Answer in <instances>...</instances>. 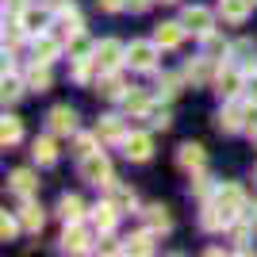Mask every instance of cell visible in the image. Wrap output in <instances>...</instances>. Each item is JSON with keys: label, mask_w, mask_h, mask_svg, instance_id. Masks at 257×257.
<instances>
[{"label": "cell", "mask_w": 257, "mask_h": 257, "mask_svg": "<svg viewBox=\"0 0 257 257\" xmlns=\"http://www.w3.org/2000/svg\"><path fill=\"white\" fill-rule=\"evenodd\" d=\"M246 219H249V223H257V204H253V207H246Z\"/></svg>", "instance_id": "obj_44"}, {"label": "cell", "mask_w": 257, "mask_h": 257, "mask_svg": "<svg viewBox=\"0 0 257 257\" xmlns=\"http://www.w3.org/2000/svg\"><path fill=\"white\" fill-rule=\"evenodd\" d=\"M58 219H62V223H81V219H85L81 196H62V200H58Z\"/></svg>", "instance_id": "obj_24"}, {"label": "cell", "mask_w": 257, "mask_h": 257, "mask_svg": "<svg viewBox=\"0 0 257 257\" xmlns=\"http://www.w3.org/2000/svg\"><path fill=\"white\" fill-rule=\"evenodd\" d=\"M211 62H215V58H207V54L192 58V62L184 65V77H188L192 85H207V81H211Z\"/></svg>", "instance_id": "obj_22"}, {"label": "cell", "mask_w": 257, "mask_h": 257, "mask_svg": "<svg viewBox=\"0 0 257 257\" xmlns=\"http://www.w3.org/2000/svg\"><path fill=\"white\" fill-rule=\"evenodd\" d=\"M46 123H50V135H73L77 131V111L69 104H58V107H50Z\"/></svg>", "instance_id": "obj_9"}, {"label": "cell", "mask_w": 257, "mask_h": 257, "mask_svg": "<svg viewBox=\"0 0 257 257\" xmlns=\"http://www.w3.org/2000/svg\"><path fill=\"white\" fill-rule=\"evenodd\" d=\"M246 96L257 104V69H249V73H246Z\"/></svg>", "instance_id": "obj_41"}, {"label": "cell", "mask_w": 257, "mask_h": 257, "mask_svg": "<svg viewBox=\"0 0 257 257\" xmlns=\"http://www.w3.org/2000/svg\"><path fill=\"white\" fill-rule=\"evenodd\" d=\"M31 158L39 161V165H54V161H58V146H54L50 135H43V139L31 142Z\"/></svg>", "instance_id": "obj_27"}, {"label": "cell", "mask_w": 257, "mask_h": 257, "mask_svg": "<svg viewBox=\"0 0 257 257\" xmlns=\"http://www.w3.org/2000/svg\"><path fill=\"white\" fill-rule=\"evenodd\" d=\"M246 69H238V65H226V69H219V73H215V92H219V96L223 100H234L238 92H242V88H246Z\"/></svg>", "instance_id": "obj_5"}, {"label": "cell", "mask_w": 257, "mask_h": 257, "mask_svg": "<svg viewBox=\"0 0 257 257\" xmlns=\"http://www.w3.org/2000/svg\"><path fill=\"white\" fill-rule=\"evenodd\" d=\"M119 146H123V154H127L131 161H150V158H154V139L146 135V131H139V135H127Z\"/></svg>", "instance_id": "obj_8"}, {"label": "cell", "mask_w": 257, "mask_h": 257, "mask_svg": "<svg viewBox=\"0 0 257 257\" xmlns=\"http://www.w3.org/2000/svg\"><path fill=\"white\" fill-rule=\"evenodd\" d=\"M123 88H127V85H123L115 73H100V81H96V92H100V96H107V100H123V96H127Z\"/></svg>", "instance_id": "obj_30"}, {"label": "cell", "mask_w": 257, "mask_h": 257, "mask_svg": "<svg viewBox=\"0 0 257 257\" xmlns=\"http://www.w3.org/2000/svg\"><path fill=\"white\" fill-rule=\"evenodd\" d=\"M23 81H27V88H31V92H46V88H50V65L46 62H31V69H27V73H23Z\"/></svg>", "instance_id": "obj_21"}, {"label": "cell", "mask_w": 257, "mask_h": 257, "mask_svg": "<svg viewBox=\"0 0 257 257\" xmlns=\"http://www.w3.org/2000/svg\"><path fill=\"white\" fill-rule=\"evenodd\" d=\"M107 200H111V204L119 207V215L123 211H135V207H139V196H135V188H127V184H107Z\"/></svg>", "instance_id": "obj_17"}, {"label": "cell", "mask_w": 257, "mask_h": 257, "mask_svg": "<svg viewBox=\"0 0 257 257\" xmlns=\"http://www.w3.org/2000/svg\"><path fill=\"white\" fill-rule=\"evenodd\" d=\"M158 92H161L165 100H173L177 92H181V77H177V73H161V77H158Z\"/></svg>", "instance_id": "obj_36"}, {"label": "cell", "mask_w": 257, "mask_h": 257, "mask_svg": "<svg viewBox=\"0 0 257 257\" xmlns=\"http://www.w3.org/2000/svg\"><path fill=\"white\" fill-rule=\"evenodd\" d=\"M154 238H158V234L146 226V230H139V234H131L127 242H123V253H150V249H154Z\"/></svg>", "instance_id": "obj_29"}, {"label": "cell", "mask_w": 257, "mask_h": 257, "mask_svg": "<svg viewBox=\"0 0 257 257\" xmlns=\"http://www.w3.org/2000/svg\"><path fill=\"white\" fill-rule=\"evenodd\" d=\"M23 230V223H20V215H16V219H12L8 211H4V219H0V238H4V242H12V238L20 234Z\"/></svg>", "instance_id": "obj_37"}, {"label": "cell", "mask_w": 257, "mask_h": 257, "mask_svg": "<svg viewBox=\"0 0 257 257\" xmlns=\"http://www.w3.org/2000/svg\"><path fill=\"white\" fill-rule=\"evenodd\" d=\"M62 249H65V253H85V249H88V234L81 230V223H65Z\"/></svg>", "instance_id": "obj_15"}, {"label": "cell", "mask_w": 257, "mask_h": 257, "mask_svg": "<svg viewBox=\"0 0 257 257\" xmlns=\"http://www.w3.org/2000/svg\"><path fill=\"white\" fill-rule=\"evenodd\" d=\"M46 23H50V16H46L43 8H35V4H31V8H23V12H20V27H23L27 35H31V39H35V35H43V31H46Z\"/></svg>", "instance_id": "obj_16"}, {"label": "cell", "mask_w": 257, "mask_h": 257, "mask_svg": "<svg viewBox=\"0 0 257 257\" xmlns=\"http://www.w3.org/2000/svg\"><path fill=\"white\" fill-rule=\"evenodd\" d=\"M249 4H257V0H249Z\"/></svg>", "instance_id": "obj_47"}, {"label": "cell", "mask_w": 257, "mask_h": 257, "mask_svg": "<svg viewBox=\"0 0 257 257\" xmlns=\"http://www.w3.org/2000/svg\"><path fill=\"white\" fill-rule=\"evenodd\" d=\"M23 88H27V81H20V77L12 73V69H4V104H12V100H20L23 96Z\"/></svg>", "instance_id": "obj_32"}, {"label": "cell", "mask_w": 257, "mask_h": 257, "mask_svg": "<svg viewBox=\"0 0 257 257\" xmlns=\"http://www.w3.org/2000/svg\"><path fill=\"white\" fill-rule=\"evenodd\" d=\"M161 4H177V0H161Z\"/></svg>", "instance_id": "obj_46"}, {"label": "cell", "mask_w": 257, "mask_h": 257, "mask_svg": "<svg viewBox=\"0 0 257 257\" xmlns=\"http://www.w3.org/2000/svg\"><path fill=\"white\" fill-rule=\"evenodd\" d=\"M249 8H253L249 0H219V16H223L226 23H242L249 16Z\"/></svg>", "instance_id": "obj_26"}, {"label": "cell", "mask_w": 257, "mask_h": 257, "mask_svg": "<svg viewBox=\"0 0 257 257\" xmlns=\"http://www.w3.org/2000/svg\"><path fill=\"white\" fill-rule=\"evenodd\" d=\"M96 142H100V135H81V139L73 142V154L77 158H88V154L96 150Z\"/></svg>", "instance_id": "obj_38"}, {"label": "cell", "mask_w": 257, "mask_h": 257, "mask_svg": "<svg viewBox=\"0 0 257 257\" xmlns=\"http://www.w3.org/2000/svg\"><path fill=\"white\" fill-rule=\"evenodd\" d=\"M253 139H257V131H253Z\"/></svg>", "instance_id": "obj_48"}, {"label": "cell", "mask_w": 257, "mask_h": 257, "mask_svg": "<svg viewBox=\"0 0 257 257\" xmlns=\"http://www.w3.org/2000/svg\"><path fill=\"white\" fill-rule=\"evenodd\" d=\"M215 127L226 131V135H234V131L249 127V104H242V100H226L223 107H219V115H215Z\"/></svg>", "instance_id": "obj_3"}, {"label": "cell", "mask_w": 257, "mask_h": 257, "mask_svg": "<svg viewBox=\"0 0 257 257\" xmlns=\"http://www.w3.org/2000/svg\"><path fill=\"white\" fill-rule=\"evenodd\" d=\"M46 8H65V0H46Z\"/></svg>", "instance_id": "obj_45"}, {"label": "cell", "mask_w": 257, "mask_h": 257, "mask_svg": "<svg viewBox=\"0 0 257 257\" xmlns=\"http://www.w3.org/2000/svg\"><path fill=\"white\" fill-rule=\"evenodd\" d=\"M8 188H12L16 196H23V200H31V196L39 192V177H35L31 169H16V173L8 177Z\"/></svg>", "instance_id": "obj_14"}, {"label": "cell", "mask_w": 257, "mask_h": 257, "mask_svg": "<svg viewBox=\"0 0 257 257\" xmlns=\"http://www.w3.org/2000/svg\"><path fill=\"white\" fill-rule=\"evenodd\" d=\"M96 4L104 12H123V8H127V0H96Z\"/></svg>", "instance_id": "obj_42"}, {"label": "cell", "mask_w": 257, "mask_h": 257, "mask_svg": "<svg viewBox=\"0 0 257 257\" xmlns=\"http://www.w3.org/2000/svg\"><path fill=\"white\" fill-rule=\"evenodd\" d=\"M142 215H146V226H150V230H154L158 238H161V234H169V230H173L169 207H161V204H150V207H146Z\"/></svg>", "instance_id": "obj_18"}, {"label": "cell", "mask_w": 257, "mask_h": 257, "mask_svg": "<svg viewBox=\"0 0 257 257\" xmlns=\"http://www.w3.org/2000/svg\"><path fill=\"white\" fill-rule=\"evenodd\" d=\"M92 62H96V73H115L119 65L127 62V46L119 39H104V43L92 46Z\"/></svg>", "instance_id": "obj_1"}, {"label": "cell", "mask_w": 257, "mask_h": 257, "mask_svg": "<svg viewBox=\"0 0 257 257\" xmlns=\"http://www.w3.org/2000/svg\"><path fill=\"white\" fill-rule=\"evenodd\" d=\"M58 27H65V35L73 39V35L85 31V23H81V12L73 8V4H65V8H58Z\"/></svg>", "instance_id": "obj_28"}, {"label": "cell", "mask_w": 257, "mask_h": 257, "mask_svg": "<svg viewBox=\"0 0 257 257\" xmlns=\"http://www.w3.org/2000/svg\"><path fill=\"white\" fill-rule=\"evenodd\" d=\"M211 200H215L219 207H223V211L230 215L234 223H238V219H246V207H249V204H246V192H242L238 184H219Z\"/></svg>", "instance_id": "obj_4"}, {"label": "cell", "mask_w": 257, "mask_h": 257, "mask_svg": "<svg viewBox=\"0 0 257 257\" xmlns=\"http://www.w3.org/2000/svg\"><path fill=\"white\" fill-rule=\"evenodd\" d=\"M31 54H35V62H46L50 65L58 54H62V46H58V39H50V35H35V43H31Z\"/></svg>", "instance_id": "obj_20"}, {"label": "cell", "mask_w": 257, "mask_h": 257, "mask_svg": "<svg viewBox=\"0 0 257 257\" xmlns=\"http://www.w3.org/2000/svg\"><path fill=\"white\" fill-rule=\"evenodd\" d=\"M81 177H85L88 184H96V188H107V184L115 181V177H111V161H107V154L92 150L88 158H81Z\"/></svg>", "instance_id": "obj_2"}, {"label": "cell", "mask_w": 257, "mask_h": 257, "mask_svg": "<svg viewBox=\"0 0 257 257\" xmlns=\"http://www.w3.org/2000/svg\"><path fill=\"white\" fill-rule=\"evenodd\" d=\"M158 50H161L158 43H131V46H127V65L146 73V69H154V65H158Z\"/></svg>", "instance_id": "obj_7"}, {"label": "cell", "mask_w": 257, "mask_h": 257, "mask_svg": "<svg viewBox=\"0 0 257 257\" xmlns=\"http://www.w3.org/2000/svg\"><path fill=\"white\" fill-rule=\"evenodd\" d=\"M23 139V123L16 115H4V123H0V142H4V150L8 146H16V142Z\"/></svg>", "instance_id": "obj_31"}, {"label": "cell", "mask_w": 257, "mask_h": 257, "mask_svg": "<svg viewBox=\"0 0 257 257\" xmlns=\"http://www.w3.org/2000/svg\"><path fill=\"white\" fill-rule=\"evenodd\" d=\"M184 35H188V27H184V23H158L154 43H158L161 50H177V46L184 43Z\"/></svg>", "instance_id": "obj_13"}, {"label": "cell", "mask_w": 257, "mask_h": 257, "mask_svg": "<svg viewBox=\"0 0 257 257\" xmlns=\"http://www.w3.org/2000/svg\"><path fill=\"white\" fill-rule=\"evenodd\" d=\"M192 192L200 196V200H207V196H211V177H207L204 169H200V173H192Z\"/></svg>", "instance_id": "obj_39"}, {"label": "cell", "mask_w": 257, "mask_h": 257, "mask_svg": "<svg viewBox=\"0 0 257 257\" xmlns=\"http://www.w3.org/2000/svg\"><path fill=\"white\" fill-rule=\"evenodd\" d=\"M123 107H127L131 115H146V107H150V96L139 92V88H131L127 96H123Z\"/></svg>", "instance_id": "obj_33"}, {"label": "cell", "mask_w": 257, "mask_h": 257, "mask_svg": "<svg viewBox=\"0 0 257 257\" xmlns=\"http://www.w3.org/2000/svg\"><path fill=\"white\" fill-rule=\"evenodd\" d=\"M115 219H119V207L111 204V200H107V204H96L88 211V223H92L96 234H111V230H115Z\"/></svg>", "instance_id": "obj_10"}, {"label": "cell", "mask_w": 257, "mask_h": 257, "mask_svg": "<svg viewBox=\"0 0 257 257\" xmlns=\"http://www.w3.org/2000/svg\"><path fill=\"white\" fill-rule=\"evenodd\" d=\"M146 123H150L154 131H165V127L173 123L169 107H161V104H150V107H146Z\"/></svg>", "instance_id": "obj_34"}, {"label": "cell", "mask_w": 257, "mask_h": 257, "mask_svg": "<svg viewBox=\"0 0 257 257\" xmlns=\"http://www.w3.org/2000/svg\"><path fill=\"white\" fill-rule=\"evenodd\" d=\"M200 226H204L207 234H219V230H226V226H234V219L211 200V204H204V211H200Z\"/></svg>", "instance_id": "obj_11"}, {"label": "cell", "mask_w": 257, "mask_h": 257, "mask_svg": "<svg viewBox=\"0 0 257 257\" xmlns=\"http://www.w3.org/2000/svg\"><path fill=\"white\" fill-rule=\"evenodd\" d=\"M181 23H184V27H188V31L196 35V39H204V35H211L215 16L204 8V4H192V8H184V12H181Z\"/></svg>", "instance_id": "obj_6"}, {"label": "cell", "mask_w": 257, "mask_h": 257, "mask_svg": "<svg viewBox=\"0 0 257 257\" xmlns=\"http://www.w3.org/2000/svg\"><path fill=\"white\" fill-rule=\"evenodd\" d=\"M177 165H181L184 173H200V169L207 165L204 146H200V142H184L181 150H177Z\"/></svg>", "instance_id": "obj_12"}, {"label": "cell", "mask_w": 257, "mask_h": 257, "mask_svg": "<svg viewBox=\"0 0 257 257\" xmlns=\"http://www.w3.org/2000/svg\"><path fill=\"white\" fill-rule=\"evenodd\" d=\"M96 135H100V142H123V139H127V131H123V119H119V115H104L96 123Z\"/></svg>", "instance_id": "obj_23"}, {"label": "cell", "mask_w": 257, "mask_h": 257, "mask_svg": "<svg viewBox=\"0 0 257 257\" xmlns=\"http://www.w3.org/2000/svg\"><path fill=\"white\" fill-rule=\"evenodd\" d=\"M150 4H154V0H127V8H131V12H146Z\"/></svg>", "instance_id": "obj_43"}, {"label": "cell", "mask_w": 257, "mask_h": 257, "mask_svg": "<svg viewBox=\"0 0 257 257\" xmlns=\"http://www.w3.org/2000/svg\"><path fill=\"white\" fill-rule=\"evenodd\" d=\"M204 54L207 58H223V54H230V43H223V39H219V35H204Z\"/></svg>", "instance_id": "obj_35"}, {"label": "cell", "mask_w": 257, "mask_h": 257, "mask_svg": "<svg viewBox=\"0 0 257 257\" xmlns=\"http://www.w3.org/2000/svg\"><path fill=\"white\" fill-rule=\"evenodd\" d=\"M23 8H31V0H4V12H8V16H20Z\"/></svg>", "instance_id": "obj_40"}, {"label": "cell", "mask_w": 257, "mask_h": 257, "mask_svg": "<svg viewBox=\"0 0 257 257\" xmlns=\"http://www.w3.org/2000/svg\"><path fill=\"white\" fill-rule=\"evenodd\" d=\"M20 223H23V230H27V234H39V230H43V223H46L43 207H39V204H31V200H27V204L20 207Z\"/></svg>", "instance_id": "obj_25"}, {"label": "cell", "mask_w": 257, "mask_h": 257, "mask_svg": "<svg viewBox=\"0 0 257 257\" xmlns=\"http://www.w3.org/2000/svg\"><path fill=\"white\" fill-rule=\"evenodd\" d=\"M253 177H257V173H253Z\"/></svg>", "instance_id": "obj_49"}, {"label": "cell", "mask_w": 257, "mask_h": 257, "mask_svg": "<svg viewBox=\"0 0 257 257\" xmlns=\"http://www.w3.org/2000/svg\"><path fill=\"white\" fill-rule=\"evenodd\" d=\"M230 58H234L238 69H257V46L249 43V39H242V43H230Z\"/></svg>", "instance_id": "obj_19"}]
</instances>
